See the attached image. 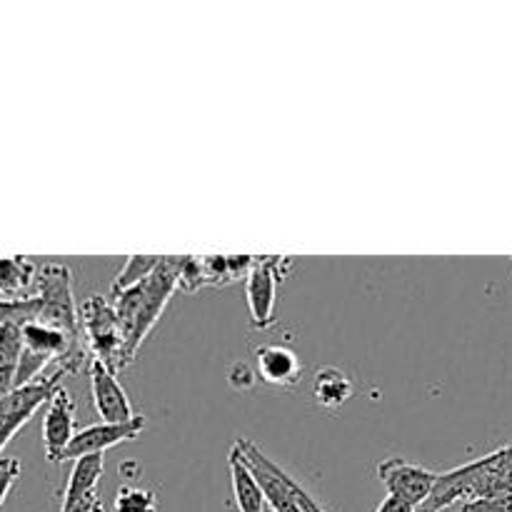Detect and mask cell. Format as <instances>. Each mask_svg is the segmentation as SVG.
I'll return each mask as SVG.
<instances>
[{"mask_svg": "<svg viewBox=\"0 0 512 512\" xmlns=\"http://www.w3.org/2000/svg\"><path fill=\"white\" fill-rule=\"evenodd\" d=\"M60 512H103V500L95 490V493L83 495V498L60 500Z\"/></svg>", "mask_w": 512, "mask_h": 512, "instance_id": "obj_24", "label": "cell"}, {"mask_svg": "<svg viewBox=\"0 0 512 512\" xmlns=\"http://www.w3.org/2000/svg\"><path fill=\"white\" fill-rule=\"evenodd\" d=\"M160 258H163V255H128V258H125L123 270H120L113 280V288H110L113 290V295L123 293V290L133 288V285L143 283L145 278H150L153 270L160 265Z\"/></svg>", "mask_w": 512, "mask_h": 512, "instance_id": "obj_18", "label": "cell"}, {"mask_svg": "<svg viewBox=\"0 0 512 512\" xmlns=\"http://www.w3.org/2000/svg\"><path fill=\"white\" fill-rule=\"evenodd\" d=\"M35 315H38V300L35 298H25V300H3L0 298V325L33 323Z\"/></svg>", "mask_w": 512, "mask_h": 512, "instance_id": "obj_20", "label": "cell"}, {"mask_svg": "<svg viewBox=\"0 0 512 512\" xmlns=\"http://www.w3.org/2000/svg\"><path fill=\"white\" fill-rule=\"evenodd\" d=\"M290 258L263 255L253 260V268L245 275V298L250 308V323L255 330H268L275 323V298H278V280L283 278L280 265H288Z\"/></svg>", "mask_w": 512, "mask_h": 512, "instance_id": "obj_6", "label": "cell"}, {"mask_svg": "<svg viewBox=\"0 0 512 512\" xmlns=\"http://www.w3.org/2000/svg\"><path fill=\"white\" fill-rule=\"evenodd\" d=\"M78 330L90 350L93 360L103 363L115 375L125 368L123 365V340H120L118 318H115L113 303L95 295L88 298L78 310Z\"/></svg>", "mask_w": 512, "mask_h": 512, "instance_id": "obj_4", "label": "cell"}, {"mask_svg": "<svg viewBox=\"0 0 512 512\" xmlns=\"http://www.w3.org/2000/svg\"><path fill=\"white\" fill-rule=\"evenodd\" d=\"M90 393L100 423H128L135 418L128 393L118 383V375L98 360H90Z\"/></svg>", "mask_w": 512, "mask_h": 512, "instance_id": "obj_9", "label": "cell"}, {"mask_svg": "<svg viewBox=\"0 0 512 512\" xmlns=\"http://www.w3.org/2000/svg\"><path fill=\"white\" fill-rule=\"evenodd\" d=\"M258 460L265 465V468H268V473L273 475L275 480H278L280 488L285 490V495H288V498L293 500L295 508H298L300 512H325L323 505H320L318 500H315L313 495H310L308 490H305L303 485L298 483V480L290 478V475L285 473V470L280 468V465H275V460H270L268 455H265L260 448H258Z\"/></svg>", "mask_w": 512, "mask_h": 512, "instance_id": "obj_17", "label": "cell"}, {"mask_svg": "<svg viewBox=\"0 0 512 512\" xmlns=\"http://www.w3.org/2000/svg\"><path fill=\"white\" fill-rule=\"evenodd\" d=\"M378 478L388 490V495L405 500V503L418 510L433 493L438 473L423 468V465L408 463L403 458H385L378 465Z\"/></svg>", "mask_w": 512, "mask_h": 512, "instance_id": "obj_8", "label": "cell"}, {"mask_svg": "<svg viewBox=\"0 0 512 512\" xmlns=\"http://www.w3.org/2000/svg\"><path fill=\"white\" fill-rule=\"evenodd\" d=\"M113 512H158V495L140 485H120L113 500Z\"/></svg>", "mask_w": 512, "mask_h": 512, "instance_id": "obj_19", "label": "cell"}, {"mask_svg": "<svg viewBox=\"0 0 512 512\" xmlns=\"http://www.w3.org/2000/svg\"><path fill=\"white\" fill-rule=\"evenodd\" d=\"M145 425L148 423H145L143 415H135L128 423H95L83 430H75L73 440H70L68 448L60 455V463L85 458V455H105L108 448H115V445L130 443V440L140 438Z\"/></svg>", "mask_w": 512, "mask_h": 512, "instance_id": "obj_7", "label": "cell"}, {"mask_svg": "<svg viewBox=\"0 0 512 512\" xmlns=\"http://www.w3.org/2000/svg\"><path fill=\"white\" fill-rule=\"evenodd\" d=\"M35 273H38V268L25 255H0V298H33Z\"/></svg>", "mask_w": 512, "mask_h": 512, "instance_id": "obj_13", "label": "cell"}, {"mask_svg": "<svg viewBox=\"0 0 512 512\" xmlns=\"http://www.w3.org/2000/svg\"><path fill=\"white\" fill-rule=\"evenodd\" d=\"M460 512H512V490L490 495L485 500H475V503L460 505Z\"/></svg>", "mask_w": 512, "mask_h": 512, "instance_id": "obj_22", "label": "cell"}, {"mask_svg": "<svg viewBox=\"0 0 512 512\" xmlns=\"http://www.w3.org/2000/svg\"><path fill=\"white\" fill-rule=\"evenodd\" d=\"M20 355H23V333H20V325H0V368L3 365H18Z\"/></svg>", "mask_w": 512, "mask_h": 512, "instance_id": "obj_21", "label": "cell"}, {"mask_svg": "<svg viewBox=\"0 0 512 512\" xmlns=\"http://www.w3.org/2000/svg\"><path fill=\"white\" fill-rule=\"evenodd\" d=\"M353 393V380H350L340 368L328 365V368H320L318 373H315L313 398L320 408L340 410L350 398H353Z\"/></svg>", "mask_w": 512, "mask_h": 512, "instance_id": "obj_15", "label": "cell"}, {"mask_svg": "<svg viewBox=\"0 0 512 512\" xmlns=\"http://www.w3.org/2000/svg\"><path fill=\"white\" fill-rule=\"evenodd\" d=\"M512 490V443L498 448L485 458L438 475L430 498L418 512H443L453 505H468L490 495Z\"/></svg>", "mask_w": 512, "mask_h": 512, "instance_id": "obj_2", "label": "cell"}, {"mask_svg": "<svg viewBox=\"0 0 512 512\" xmlns=\"http://www.w3.org/2000/svg\"><path fill=\"white\" fill-rule=\"evenodd\" d=\"M20 473H23V465L15 458H0V505L5 503V498L10 495L13 485L18 483Z\"/></svg>", "mask_w": 512, "mask_h": 512, "instance_id": "obj_23", "label": "cell"}, {"mask_svg": "<svg viewBox=\"0 0 512 512\" xmlns=\"http://www.w3.org/2000/svg\"><path fill=\"white\" fill-rule=\"evenodd\" d=\"M230 478H233V493L235 500H238V508L240 512H265V495L260 483L255 480L253 470L250 465L245 463L240 450L235 448L230 450Z\"/></svg>", "mask_w": 512, "mask_h": 512, "instance_id": "obj_14", "label": "cell"}, {"mask_svg": "<svg viewBox=\"0 0 512 512\" xmlns=\"http://www.w3.org/2000/svg\"><path fill=\"white\" fill-rule=\"evenodd\" d=\"M105 470V455H85V458L75 460L73 470H70L68 485L63 490V500L83 498V495L95 493L98 490L100 478Z\"/></svg>", "mask_w": 512, "mask_h": 512, "instance_id": "obj_16", "label": "cell"}, {"mask_svg": "<svg viewBox=\"0 0 512 512\" xmlns=\"http://www.w3.org/2000/svg\"><path fill=\"white\" fill-rule=\"evenodd\" d=\"M183 258H173V255H163L160 265L153 270L150 278L143 283L133 285V288L123 290L115 295V318H118L120 340H123V365L128 368L138 355L140 345L148 338L150 330L163 315L165 305H168L170 295L178 288V270Z\"/></svg>", "mask_w": 512, "mask_h": 512, "instance_id": "obj_1", "label": "cell"}, {"mask_svg": "<svg viewBox=\"0 0 512 512\" xmlns=\"http://www.w3.org/2000/svg\"><path fill=\"white\" fill-rule=\"evenodd\" d=\"M375 512H418V510H415L413 505L405 503V500L388 495V498H385L383 503H380L378 508H375Z\"/></svg>", "mask_w": 512, "mask_h": 512, "instance_id": "obj_27", "label": "cell"}, {"mask_svg": "<svg viewBox=\"0 0 512 512\" xmlns=\"http://www.w3.org/2000/svg\"><path fill=\"white\" fill-rule=\"evenodd\" d=\"M33 298L38 300L35 323L60 330L68 338L78 340V310H75L73 275L65 265L45 263L35 273Z\"/></svg>", "mask_w": 512, "mask_h": 512, "instance_id": "obj_3", "label": "cell"}, {"mask_svg": "<svg viewBox=\"0 0 512 512\" xmlns=\"http://www.w3.org/2000/svg\"><path fill=\"white\" fill-rule=\"evenodd\" d=\"M75 435V403L70 400L68 390L60 388L48 400V410L43 418V445L45 458L50 463H60V455L68 448Z\"/></svg>", "mask_w": 512, "mask_h": 512, "instance_id": "obj_11", "label": "cell"}, {"mask_svg": "<svg viewBox=\"0 0 512 512\" xmlns=\"http://www.w3.org/2000/svg\"><path fill=\"white\" fill-rule=\"evenodd\" d=\"M255 370L265 385L275 390H293L303 380V363L295 350L270 343L255 350Z\"/></svg>", "mask_w": 512, "mask_h": 512, "instance_id": "obj_10", "label": "cell"}, {"mask_svg": "<svg viewBox=\"0 0 512 512\" xmlns=\"http://www.w3.org/2000/svg\"><path fill=\"white\" fill-rule=\"evenodd\" d=\"M233 283L228 270V255H185L178 270V288L185 293L205 288V285Z\"/></svg>", "mask_w": 512, "mask_h": 512, "instance_id": "obj_12", "label": "cell"}, {"mask_svg": "<svg viewBox=\"0 0 512 512\" xmlns=\"http://www.w3.org/2000/svg\"><path fill=\"white\" fill-rule=\"evenodd\" d=\"M510 260H512V258H510Z\"/></svg>", "mask_w": 512, "mask_h": 512, "instance_id": "obj_28", "label": "cell"}, {"mask_svg": "<svg viewBox=\"0 0 512 512\" xmlns=\"http://www.w3.org/2000/svg\"><path fill=\"white\" fill-rule=\"evenodd\" d=\"M235 370H238L240 375H233L230 373V385H233V388H240V390H245V388H253L255 385V373L250 368H245V365H235Z\"/></svg>", "mask_w": 512, "mask_h": 512, "instance_id": "obj_25", "label": "cell"}, {"mask_svg": "<svg viewBox=\"0 0 512 512\" xmlns=\"http://www.w3.org/2000/svg\"><path fill=\"white\" fill-rule=\"evenodd\" d=\"M63 368H55L53 373L38 378L35 383L23 385V388H15L8 398L0 400V453H3L5 445L18 435V430L33 418L35 410L40 405L48 403L55 393L60 390V380L65 378Z\"/></svg>", "mask_w": 512, "mask_h": 512, "instance_id": "obj_5", "label": "cell"}, {"mask_svg": "<svg viewBox=\"0 0 512 512\" xmlns=\"http://www.w3.org/2000/svg\"><path fill=\"white\" fill-rule=\"evenodd\" d=\"M15 390V365H3L0 368V400L8 398Z\"/></svg>", "mask_w": 512, "mask_h": 512, "instance_id": "obj_26", "label": "cell"}]
</instances>
